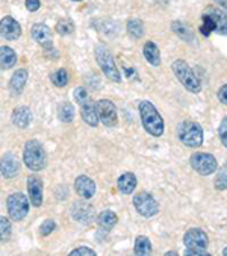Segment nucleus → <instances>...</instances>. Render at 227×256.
Instances as JSON below:
<instances>
[{"instance_id": "1", "label": "nucleus", "mask_w": 227, "mask_h": 256, "mask_svg": "<svg viewBox=\"0 0 227 256\" xmlns=\"http://www.w3.org/2000/svg\"><path fill=\"white\" fill-rule=\"evenodd\" d=\"M140 116L144 129L153 135V136H160L164 134V120L159 114V111L154 108V105L148 100L140 102Z\"/></svg>"}, {"instance_id": "2", "label": "nucleus", "mask_w": 227, "mask_h": 256, "mask_svg": "<svg viewBox=\"0 0 227 256\" xmlns=\"http://www.w3.org/2000/svg\"><path fill=\"white\" fill-rule=\"evenodd\" d=\"M23 160L28 168H30L32 172H40L42 168H46L47 166V156H46V150L44 147L35 141L30 140L24 144V152H23Z\"/></svg>"}, {"instance_id": "3", "label": "nucleus", "mask_w": 227, "mask_h": 256, "mask_svg": "<svg viewBox=\"0 0 227 256\" xmlns=\"http://www.w3.org/2000/svg\"><path fill=\"white\" fill-rule=\"evenodd\" d=\"M184 242L186 247V254H194V256H208V244L209 238L204 230L198 228H192L186 230L184 236Z\"/></svg>"}, {"instance_id": "4", "label": "nucleus", "mask_w": 227, "mask_h": 256, "mask_svg": "<svg viewBox=\"0 0 227 256\" xmlns=\"http://www.w3.org/2000/svg\"><path fill=\"white\" fill-rule=\"evenodd\" d=\"M173 73L176 74L178 80L190 91V92H200L202 91V82L192 72V68L188 66L186 61L184 60H176L172 66Z\"/></svg>"}, {"instance_id": "5", "label": "nucleus", "mask_w": 227, "mask_h": 256, "mask_svg": "<svg viewBox=\"0 0 227 256\" xmlns=\"http://www.w3.org/2000/svg\"><path fill=\"white\" fill-rule=\"evenodd\" d=\"M178 138L188 147H200L203 144V129L197 122L185 120L178 126Z\"/></svg>"}, {"instance_id": "6", "label": "nucleus", "mask_w": 227, "mask_h": 256, "mask_svg": "<svg viewBox=\"0 0 227 256\" xmlns=\"http://www.w3.org/2000/svg\"><path fill=\"white\" fill-rule=\"evenodd\" d=\"M96 60L108 79H110L114 82H122V74L116 66V61H114L110 52L104 46H98L96 48Z\"/></svg>"}, {"instance_id": "7", "label": "nucleus", "mask_w": 227, "mask_h": 256, "mask_svg": "<svg viewBox=\"0 0 227 256\" xmlns=\"http://www.w3.org/2000/svg\"><path fill=\"white\" fill-rule=\"evenodd\" d=\"M190 162H191V167L194 168V172H197L200 176H209V174L215 173L218 168V162H216L215 156L210 155V153L196 152L191 155Z\"/></svg>"}, {"instance_id": "8", "label": "nucleus", "mask_w": 227, "mask_h": 256, "mask_svg": "<svg viewBox=\"0 0 227 256\" xmlns=\"http://www.w3.org/2000/svg\"><path fill=\"white\" fill-rule=\"evenodd\" d=\"M8 206V214L14 222H20L28 216L29 211V200L24 194L22 192H14L8 197L6 202Z\"/></svg>"}, {"instance_id": "9", "label": "nucleus", "mask_w": 227, "mask_h": 256, "mask_svg": "<svg viewBox=\"0 0 227 256\" xmlns=\"http://www.w3.org/2000/svg\"><path fill=\"white\" fill-rule=\"evenodd\" d=\"M134 206L135 210L138 211L140 216L148 218V217H153L159 212V204L158 202L154 200V197L146 191L142 192H138L136 196H134Z\"/></svg>"}, {"instance_id": "10", "label": "nucleus", "mask_w": 227, "mask_h": 256, "mask_svg": "<svg viewBox=\"0 0 227 256\" xmlns=\"http://www.w3.org/2000/svg\"><path fill=\"white\" fill-rule=\"evenodd\" d=\"M96 110H97L98 120H100L104 126H108V128L117 126V123H118V116H117L116 105H114L110 100H108V98L98 100L97 104H96Z\"/></svg>"}, {"instance_id": "11", "label": "nucleus", "mask_w": 227, "mask_h": 256, "mask_svg": "<svg viewBox=\"0 0 227 256\" xmlns=\"http://www.w3.org/2000/svg\"><path fill=\"white\" fill-rule=\"evenodd\" d=\"M0 35L8 41H16L22 35V28L18 22L12 17H4L0 20Z\"/></svg>"}, {"instance_id": "12", "label": "nucleus", "mask_w": 227, "mask_h": 256, "mask_svg": "<svg viewBox=\"0 0 227 256\" xmlns=\"http://www.w3.org/2000/svg\"><path fill=\"white\" fill-rule=\"evenodd\" d=\"M30 34H32V38L40 46H42L46 50H52L53 48V44H52V32H50L48 26H46L44 23H36V24H34Z\"/></svg>"}, {"instance_id": "13", "label": "nucleus", "mask_w": 227, "mask_h": 256, "mask_svg": "<svg viewBox=\"0 0 227 256\" xmlns=\"http://www.w3.org/2000/svg\"><path fill=\"white\" fill-rule=\"evenodd\" d=\"M28 190H29V200L34 206H41L42 204V182L36 174L29 176L28 179Z\"/></svg>"}, {"instance_id": "14", "label": "nucleus", "mask_w": 227, "mask_h": 256, "mask_svg": "<svg viewBox=\"0 0 227 256\" xmlns=\"http://www.w3.org/2000/svg\"><path fill=\"white\" fill-rule=\"evenodd\" d=\"M80 112H82V118L84 122L91 126L96 128L98 123V116H97V110H96V102L92 98H90V96L80 104Z\"/></svg>"}, {"instance_id": "15", "label": "nucleus", "mask_w": 227, "mask_h": 256, "mask_svg": "<svg viewBox=\"0 0 227 256\" xmlns=\"http://www.w3.org/2000/svg\"><path fill=\"white\" fill-rule=\"evenodd\" d=\"M18 172H20V162L11 153H8V155H5L0 160V173H2L4 178L12 179L18 174Z\"/></svg>"}, {"instance_id": "16", "label": "nucleus", "mask_w": 227, "mask_h": 256, "mask_svg": "<svg viewBox=\"0 0 227 256\" xmlns=\"http://www.w3.org/2000/svg\"><path fill=\"white\" fill-rule=\"evenodd\" d=\"M76 192L84 198H91L96 194V184L88 176H79L74 182Z\"/></svg>"}, {"instance_id": "17", "label": "nucleus", "mask_w": 227, "mask_h": 256, "mask_svg": "<svg viewBox=\"0 0 227 256\" xmlns=\"http://www.w3.org/2000/svg\"><path fill=\"white\" fill-rule=\"evenodd\" d=\"M206 12L215 22V32H218L220 35H227V18H226L224 12L216 8H208Z\"/></svg>"}, {"instance_id": "18", "label": "nucleus", "mask_w": 227, "mask_h": 256, "mask_svg": "<svg viewBox=\"0 0 227 256\" xmlns=\"http://www.w3.org/2000/svg\"><path fill=\"white\" fill-rule=\"evenodd\" d=\"M17 62V54L11 47H0V68L2 70H10L16 66Z\"/></svg>"}, {"instance_id": "19", "label": "nucleus", "mask_w": 227, "mask_h": 256, "mask_svg": "<svg viewBox=\"0 0 227 256\" xmlns=\"http://www.w3.org/2000/svg\"><path fill=\"white\" fill-rule=\"evenodd\" d=\"M26 82H28V72L26 70H17L14 74H12V78H11V80H10V90H11V92L12 94H20L23 90H24V85H26Z\"/></svg>"}, {"instance_id": "20", "label": "nucleus", "mask_w": 227, "mask_h": 256, "mask_svg": "<svg viewBox=\"0 0 227 256\" xmlns=\"http://www.w3.org/2000/svg\"><path fill=\"white\" fill-rule=\"evenodd\" d=\"M30 120H32V114H30V110L26 108V106H20L17 110H14L12 112V123L17 126V128H28L30 124Z\"/></svg>"}, {"instance_id": "21", "label": "nucleus", "mask_w": 227, "mask_h": 256, "mask_svg": "<svg viewBox=\"0 0 227 256\" xmlns=\"http://www.w3.org/2000/svg\"><path fill=\"white\" fill-rule=\"evenodd\" d=\"M118 191L123 194H132L134 190L136 188V176L134 173H124L118 178L117 180Z\"/></svg>"}, {"instance_id": "22", "label": "nucleus", "mask_w": 227, "mask_h": 256, "mask_svg": "<svg viewBox=\"0 0 227 256\" xmlns=\"http://www.w3.org/2000/svg\"><path fill=\"white\" fill-rule=\"evenodd\" d=\"M142 54H144V58H146L153 67L160 66V54H159V48H158V46H156L153 41H147V42L144 44Z\"/></svg>"}, {"instance_id": "23", "label": "nucleus", "mask_w": 227, "mask_h": 256, "mask_svg": "<svg viewBox=\"0 0 227 256\" xmlns=\"http://www.w3.org/2000/svg\"><path fill=\"white\" fill-rule=\"evenodd\" d=\"M117 222H118V217L116 212H112V211H103V212H100V216L97 218L98 226L104 230H110L114 226L117 224Z\"/></svg>"}, {"instance_id": "24", "label": "nucleus", "mask_w": 227, "mask_h": 256, "mask_svg": "<svg viewBox=\"0 0 227 256\" xmlns=\"http://www.w3.org/2000/svg\"><path fill=\"white\" fill-rule=\"evenodd\" d=\"M173 30H174L182 40H185V41H188V42L196 41L194 34H192V30L190 29V26H186V24L182 23V22H174V23H173Z\"/></svg>"}, {"instance_id": "25", "label": "nucleus", "mask_w": 227, "mask_h": 256, "mask_svg": "<svg viewBox=\"0 0 227 256\" xmlns=\"http://www.w3.org/2000/svg\"><path fill=\"white\" fill-rule=\"evenodd\" d=\"M135 253L136 254H141V256H146V254H150L152 253V242L147 236L144 235H140L135 241Z\"/></svg>"}, {"instance_id": "26", "label": "nucleus", "mask_w": 227, "mask_h": 256, "mask_svg": "<svg viewBox=\"0 0 227 256\" xmlns=\"http://www.w3.org/2000/svg\"><path fill=\"white\" fill-rule=\"evenodd\" d=\"M58 117L66 122V123H70L73 118H74V108L70 102H64V104L60 105L58 108Z\"/></svg>"}, {"instance_id": "27", "label": "nucleus", "mask_w": 227, "mask_h": 256, "mask_svg": "<svg viewBox=\"0 0 227 256\" xmlns=\"http://www.w3.org/2000/svg\"><path fill=\"white\" fill-rule=\"evenodd\" d=\"M128 32L134 38H141L144 35V24L138 18H132L128 22Z\"/></svg>"}, {"instance_id": "28", "label": "nucleus", "mask_w": 227, "mask_h": 256, "mask_svg": "<svg viewBox=\"0 0 227 256\" xmlns=\"http://www.w3.org/2000/svg\"><path fill=\"white\" fill-rule=\"evenodd\" d=\"M215 188L218 191H226L227 190V164H224L222 167H220L216 176H215Z\"/></svg>"}, {"instance_id": "29", "label": "nucleus", "mask_w": 227, "mask_h": 256, "mask_svg": "<svg viewBox=\"0 0 227 256\" xmlns=\"http://www.w3.org/2000/svg\"><path fill=\"white\" fill-rule=\"evenodd\" d=\"M50 80L56 85V86H66L68 84V73L66 68H60V70H56L52 76H50Z\"/></svg>"}, {"instance_id": "30", "label": "nucleus", "mask_w": 227, "mask_h": 256, "mask_svg": "<svg viewBox=\"0 0 227 256\" xmlns=\"http://www.w3.org/2000/svg\"><path fill=\"white\" fill-rule=\"evenodd\" d=\"M202 26H200V32L204 35V36H209L214 30H215V22L212 20V17L208 14V12H204L203 14V17H202Z\"/></svg>"}, {"instance_id": "31", "label": "nucleus", "mask_w": 227, "mask_h": 256, "mask_svg": "<svg viewBox=\"0 0 227 256\" xmlns=\"http://www.w3.org/2000/svg\"><path fill=\"white\" fill-rule=\"evenodd\" d=\"M73 30H74V24L70 18H64L56 24V32L60 35H70V34H73Z\"/></svg>"}, {"instance_id": "32", "label": "nucleus", "mask_w": 227, "mask_h": 256, "mask_svg": "<svg viewBox=\"0 0 227 256\" xmlns=\"http://www.w3.org/2000/svg\"><path fill=\"white\" fill-rule=\"evenodd\" d=\"M11 236V222L6 217H0V241H8Z\"/></svg>"}, {"instance_id": "33", "label": "nucleus", "mask_w": 227, "mask_h": 256, "mask_svg": "<svg viewBox=\"0 0 227 256\" xmlns=\"http://www.w3.org/2000/svg\"><path fill=\"white\" fill-rule=\"evenodd\" d=\"M218 136H220L221 144L227 148V117H224L218 126Z\"/></svg>"}, {"instance_id": "34", "label": "nucleus", "mask_w": 227, "mask_h": 256, "mask_svg": "<svg viewBox=\"0 0 227 256\" xmlns=\"http://www.w3.org/2000/svg\"><path fill=\"white\" fill-rule=\"evenodd\" d=\"M54 228H56V223H54L53 220H46V222L41 224V228H40V234H41L42 236H47V235H50V234L54 230Z\"/></svg>"}, {"instance_id": "35", "label": "nucleus", "mask_w": 227, "mask_h": 256, "mask_svg": "<svg viewBox=\"0 0 227 256\" xmlns=\"http://www.w3.org/2000/svg\"><path fill=\"white\" fill-rule=\"evenodd\" d=\"M86 97H88V92H86V90H85V88L79 86V88H76V90H74V100L78 102L79 105L82 104V102H84Z\"/></svg>"}, {"instance_id": "36", "label": "nucleus", "mask_w": 227, "mask_h": 256, "mask_svg": "<svg viewBox=\"0 0 227 256\" xmlns=\"http://www.w3.org/2000/svg\"><path fill=\"white\" fill-rule=\"evenodd\" d=\"M78 254H88V256H96V252L91 250L90 247H79L70 252V256H78Z\"/></svg>"}, {"instance_id": "37", "label": "nucleus", "mask_w": 227, "mask_h": 256, "mask_svg": "<svg viewBox=\"0 0 227 256\" xmlns=\"http://www.w3.org/2000/svg\"><path fill=\"white\" fill-rule=\"evenodd\" d=\"M216 97H218V100L221 102L222 105H226V106H227V84H226V85H222V86L218 90Z\"/></svg>"}, {"instance_id": "38", "label": "nucleus", "mask_w": 227, "mask_h": 256, "mask_svg": "<svg viewBox=\"0 0 227 256\" xmlns=\"http://www.w3.org/2000/svg\"><path fill=\"white\" fill-rule=\"evenodd\" d=\"M40 6H41L40 0H26V8H28L30 12L38 11V10H40Z\"/></svg>"}, {"instance_id": "39", "label": "nucleus", "mask_w": 227, "mask_h": 256, "mask_svg": "<svg viewBox=\"0 0 227 256\" xmlns=\"http://www.w3.org/2000/svg\"><path fill=\"white\" fill-rule=\"evenodd\" d=\"M215 4H218V6H221L222 10L227 8V0H214Z\"/></svg>"}, {"instance_id": "40", "label": "nucleus", "mask_w": 227, "mask_h": 256, "mask_svg": "<svg viewBox=\"0 0 227 256\" xmlns=\"http://www.w3.org/2000/svg\"><path fill=\"white\" fill-rule=\"evenodd\" d=\"M176 254H179L178 252H166L165 253V256H176Z\"/></svg>"}, {"instance_id": "41", "label": "nucleus", "mask_w": 227, "mask_h": 256, "mask_svg": "<svg viewBox=\"0 0 227 256\" xmlns=\"http://www.w3.org/2000/svg\"><path fill=\"white\" fill-rule=\"evenodd\" d=\"M222 254H224V256H227V247H226V248L222 250Z\"/></svg>"}, {"instance_id": "42", "label": "nucleus", "mask_w": 227, "mask_h": 256, "mask_svg": "<svg viewBox=\"0 0 227 256\" xmlns=\"http://www.w3.org/2000/svg\"><path fill=\"white\" fill-rule=\"evenodd\" d=\"M224 16H226V18H227V8H224Z\"/></svg>"}, {"instance_id": "43", "label": "nucleus", "mask_w": 227, "mask_h": 256, "mask_svg": "<svg viewBox=\"0 0 227 256\" xmlns=\"http://www.w3.org/2000/svg\"><path fill=\"white\" fill-rule=\"evenodd\" d=\"M73 2H80V0H73Z\"/></svg>"}]
</instances>
